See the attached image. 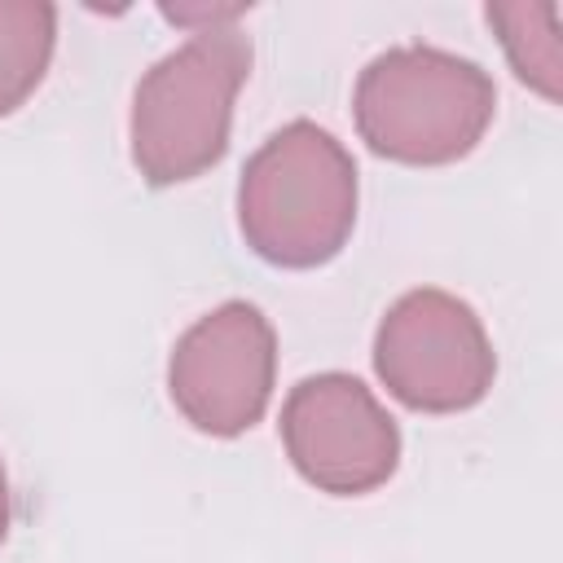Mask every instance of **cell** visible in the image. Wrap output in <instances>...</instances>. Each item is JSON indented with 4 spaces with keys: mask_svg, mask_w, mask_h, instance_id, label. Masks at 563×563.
I'll return each instance as SVG.
<instances>
[{
    "mask_svg": "<svg viewBox=\"0 0 563 563\" xmlns=\"http://www.w3.org/2000/svg\"><path fill=\"white\" fill-rule=\"evenodd\" d=\"M277 383V334L273 321L246 303L224 299L207 317H198L172 347L167 391L180 418L216 440H233L251 431Z\"/></svg>",
    "mask_w": 563,
    "mask_h": 563,
    "instance_id": "5b68a950",
    "label": "cell"
},
{
    "mask_svg": "<svg viewBox=\"0 0 563 563\" xmlns=\"http://www.w3.org/2000/svg\"><path fill=\"white\" fill-rule=\"evenodd\" d=\"M242 242L277 268L330 264L356 229V163L312 119L277 128L238 180Z\"/></svg>",
    "mask_w": 563,
    "mask_h": 563,
    "instance_id": "6da1fadb",
    "label": "cell"
},
{
    "mask_svg": "<svg viewBox=\"0 0 563 563\" xmlns=\"http://www.w3.org/2000/svg\"><path fill=\"white\" fill-rule=\"evenodd\" d=\"M9 523H13V501H9V475H4V462H0V545L9 537Z\"/></svg>",
    "mask_w": 563,
    "mask_h": 563,
    "instance_id": "30bf717a",
    "label": "cell"
},
{
    "mask_svg": "<svg viewBox=\"0 0 563 563\" xmlns=\"http://www.w3.org/2000/svg\"><path fill=\"white\" fill-rule=\"evenodd\" d=\"M374 374L405 409L462 413L497 378V352L479 312L440 290H405L374 330Z\"/></svg>",
    "mask_w": 563,
    "mask_h": 563,
    "instance_id": "277c9868",
    "label": "cell"
},
{
    "mask_svg": "<svg viewBox=\"0 0 563 563\" xmlns=\"http://www.w3.org/2000/svg\"><path fill=\"white\" fill-rule=\"evenodd\" d=\"M251 75V40L238 26L194 31L158 57L132 92V163L145 185L198 180L229 150L233 101Z\"/></svg>",
    "mask_w": 563,
    "mask_h": 563,
    "instance_id": "3957f363",
    "label": "cell"
},
{
    "mask_svg": "<svg viewBox=\"0 0 563 563\" xmlns=\"http://www.w3.org/2000/svg\"><path fill=\"white\" fill-rule=\"evenodd\" d=\"M57 44V9L44 0H0V119L44 84Z\"/></svg>",
    "mask_w": 563,
    "mask_h": 563,
    "instance_id": "ba28073f",
    "label": "cell"
},
{
    "mask_svg": "<svg viewBox=\"0 0 563 563\" xmlns=\"http://www.w3.org/2000/svg\"><path fill=\"white\" fill-rule=\"evenodd\" d=\"M510 70L545 101L563 97V31L554 0H497L484 9Z\"/></svg>",
    "mask_w": 563,
    "mask_h": 563,
    "instance_id": "52a82bcc",
    "label": "cell"
},
{
    "mask_svg": "<svg viewBox=\"0 0 563 563\" xmlns=\"http://www.w3.org/2000/svg\"><path fill=\"white\" fill-rule=\"evenodd\" d=\"M282 444L290 466L330 497H365L400 466V427L378 396L343 369L299 378L282 400Z\"/></svg>",
    "mask_w": 563,
    "mask_h": 563,
    "instance_id": "8992f818",
    "label": "cell"
},
{
    "mask_svg": "<svg viewBox=\"0 0 563 563\" xmlns=\"http://www.w3.org/2000/svg\"><path fill=\"white\" fill-rule=\"evenodd\" d=\"M497 114L493 75L435 44H396L365 62L352 88V119L369 154L405 167L466 158Z\"/></svg>",
    "mask_w": 563,
    "mask_h": 563,
    "instance_id": "7a4b0ae2",
    "label": "cell"
},
{
    "mask_svg": "<svg viewBox=\"0 0 563 563\" xmlns=\"http://www.w3.org/2000/svg\"><path fill=\"white\" fill-rule=\"evenodd\" d=\"M246 13V4H163V18L189 31H211V26H233Z\"/></svg>",
    "mask_w": 563,
    "mask_h": 563,
    "instance_id": "9c48e42d",
    "label": "cell"
}]
</instances>
